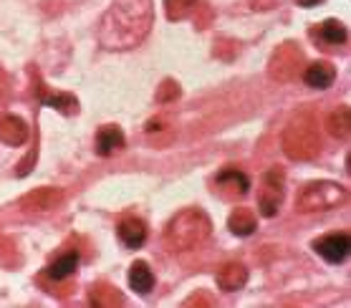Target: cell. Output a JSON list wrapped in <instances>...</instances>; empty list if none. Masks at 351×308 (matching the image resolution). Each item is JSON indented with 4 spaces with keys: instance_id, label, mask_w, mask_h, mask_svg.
I'll return each instance as SVG.
<instances>
[{
    "instance_id": "8fae6325",
    "label": "cell",
    "mask_w": 351,
    "mask_h": 308,
    "mask_svg": "<svg viewBox=\"0 0 351 308\" xmlns=\"http://www.w3.org/2000/svg\"><path fill=\"white\" fill-rule=\"evenodd\" d=\"M124 144H127V137H124L121 127H117V124H104L96 132L94 147L99 157H112L119 150H124Z\"/></svg>"
},
{
    "instance_id": "7a4b0ae2",
    "label": "cell",
    "mask_w": 351,
    "mask_h": 308,
    "mask_svg": "<svg viewBox=\"0 0 351 308\" xmlns=\"http://www.w3.org/2000/svg\"><path fill=\"white\" fill-rule=\"evenodd\" d=\"M213 233V222H210L208 213L199 207H187L182 213H177L165 228V243L169 250L182 253V250H192L202 245Z\"/></svg>"
},
{
    "instance_id": "5bb4252c",
    "label": "cell",
    "mask_w": 351,
    "mask_h": 308,
    "mask_svg": "<svg viewBox=\"0 0 351 308\" xmlns=\"http://www.w3.org/2000/svg\"><path fill=\"white\" fill-rule=\"evenodd\" d=\"M117 235L124 243V248L129 250H139L144 243H147V225L139 217H124L117 228Z\"/></svg>"
},
{
    "instance_id": "277c9868",
    "label": "cell",
    "mask_w": 351,
    "mask_h": 308,
    "mask_svg": "<svg viewBox=\"0 0 351 308\" xmlns=\"http://www.w3.org/2000/svg\"><path fill=\"white\" fill-rule=\"evenodd\" d=\"M346 198H349V192L339 182H311V185H306L304 190L298 192L295 210L298 213H324V210H334V207L343 205Z\"/></svg>"
},
{
    "instance_id": "3957f363",
    "label": "cell",
    "mask_w": 351,
    "mask_h": 308,
    "mask_svg": "<svg viewBox=\"0 0 351 308\" xmlns=\"http://www.w3.org/2000/svg\"><path fill=\"white\" fill-rule=\"evenodd\" d=\"M321 150V137L319 127L308 114H301L293 119L283 132V152L295 162H308L319 154Z\"/></svg>"
},
{
    "instance_id": "cb8c5ba5",
    "label": "cell",
    "mask_w": 351,
    "mask_h": 308,
    "mask_svg": "<svg viewBox=\"0 0 351 308\" xmlns=\"http://www.w3.org/2000/svg\"><path fill=\"white\" fill-rule=\"evenodd\" d=\"M8 94H10V76L5 73V69L0 66V104L8 99Z\"/></svg>"
},
{
    "instance_id": "e0dca14e",
    "label": "cell",
    "mask_w": 351,
    "mask_h": 308,
    "mask_svg": "<svg viewBox=\"0 0 351 308\" xmlns=\"http://www.w3.org/2000/svg\"><path fill=\"white\" fill-rule=\"evenodd\" d=\"M228 228H230L232 235L238 237H247L253 235L258 228V217L253 210H247V207H238V210H232L230 217H228Z\"/></svg>"
},
{
    "instance_id": "ffe728a7",
    "label": "cell",
    "mask_w": 351,
    "mask_h": 308,
    "mask_svg": "<svg viewBox=\"0 0 351 308\" xmlns=\"http://www.w3.org/2000/svg\"><path fill=\"white\" fill-rule=\"evenodd\" d=\"M326 129L328 134L336 137V139H341L346 142L351 134V114H349V106H339L334 109L331 114L326 117Z\"/></svg>"
},
{
    "instance_id": "d6986e66",
    "label": "cell",
    "mask_w": 351,
    "mask_h": 308,
    "mask_svg": "<svg viewBox=\"0 0 351 308\" xmlns=\"http://www.w3.org/2000/svg\"><path fill=\"white\" fill-rule=\"evenodd\" d=\"M129 285H132V291L142 293V296H147V293L152 291L154 273H152V268H149V263H144V261L132 263V268H129Z\"/></svg>"
},
{
    "instance_id": "9c48e42d",
    "label": "cell",
    "mask_w": 351,
    "mask_h": 308,
    "mask_svg": "<svg viewBox=\"0 0 351 308\" xmlns=\"http://www.w3.org/2000/svg\"><path fill=\"white\" fill-rule=\"evenodd\" d=\"M311 38L316 40L321 48H326V51H336L339 46H343V43H346V38H349V31H346V25H343L341 21L328 18V21H324V23L313 25Z\"/></svg>"
},
{
    "instance_id": "4fadbf2b",
    "label": "cell",
    "mask_w": 351,
    "mask_h": 308,
    "mask_svg": "<svg viewBox=\"0 0 351 308\" xmlns=\"http://www.w3.org/2000/svg\"><path fill=\"white\" fill-rule=\"evenodd\" d=\"M215 281H217V288H220V291L235 293V291H240V288L247 283V268L243 265V263H238V261L225 263L223 268L217 270Z\"/></svg>"
},
{
    "instance_id": "44dd1931",
    "label": "cell",
    "mask_w": 351,
    "mask_h": 308,
    "mask_svg": "<svg viewBox=\"0 0 351 308\" xmlns=\"http://www.w3.org/2000/svg\"><path fill=\"white\" fill-rule=\"evenodd\" d=\"M88 300L99 308H112V306H121V303H124V296H121L119 288H114V285L96 283V285H91V291H88Z\"/></svg>"
},
{
    "instance_id": "6da1fadb",
    "label": "cell",
    "mask_w": 351,
    "mask_h": 308,
    "mask_svg": "<svg viewBox=\"0 0 351 308\" xmlns=\"http://www.w3.org/2000/svg\"><path fill=\"white\" fill-rule=\"evenodd\" d=\"M152 23V0H114L99 23V43L106 51H132L149 36Z\"/></svg>"
},
{
    "instance_id": "7c38bea8",
    "label": "cell",
    "mask_w": 351,
    "mask_h": 308,
    "mask_svg": "<svg viewBox=\"0 0 351 308\" xmlns=\"http://www.w3.org/2000/svg\"><path fill=\"white\" fill-rule=\"evenodd\" d=\"M28 124L16 114H0V142L8 147H21L28 142Z\"/></svg>"
},
{
    "instance_id": "8992f818",
    "label": "cell",
    "mask_w": 351,
    "mask_h": 308,
    "mask_svg": "<svg viewBox=\"0 0 351 308\" xmlns=\"http://www.w3.org/2000/svg\"><path fill=\"white\" fill-rule=\"evenodd\" d=\"M304 66V54L293 46V43H283V46L271 56V76L276 81H291L295 79L298 69Z\"/></svg>"
},
{
    "instance_id": "2e32d148",
    "label": "cell",
    "mask_w": 351,
    "mask_h": 308,
    "mask_svg": "<svg viewBox=\"0 0 351 308\" xmlns=\"http://www.w3.org/2000/svg\"><path fill=\"white\" fill-rule=\"evenodd\" d=\"M304 81H306V86L319 88V91L321 88H328L336 81L334 64H328V61H316V64H311L304 71Z\"/></svg>"
},
{
    "instance_id": "ba28073f",
    "label": "cell",
    "mask_w": 351,
    "mask_h": 308,
    "mask_svg": "<svg viewBox=\"0 0 351 308\" xmlns=\"http://www.w3.org/2000/svg\"><path fill=\"white\" fill-rule=\"evenodd\" d=\"M64 202V190L58 187H38V190L28 192L21 200V207L25 213H51Z\"/></svg>"
},
{
    "instance_id": "30bf717a",
    "label": "cell",
    "mask_w": 351,
    "mask_h": 308,
    "mask_svg": "<svg viewBox=\"0 0 351 308\" xmlns=\"http://www.w3.org/2000/svg\"><path fill=\"white\" fill-rule=\"evenodd\" d=\"M38 99L40 104H46L51 109H56L58 114H64V117H76L79 114V99L73 94H66V91H53V88L43 86L38 81Z\"/></svg>"
},
{
    "instance_id": "d4e9b609",
    "label": "cell",
    "mask_w": 351,
    "mask_h": 308,
    "mask_svg": "<svg viewBox=\"0 0 351 308\" xmlns=\"http://www.w3.org/2000/svg\"><path fill=\"white\" fill-rule=\"evenodd\" d=\"M195 303H197V306H208L210 298H202V296H192V298L187 300V306H195Z\"/></svg>"
},
{
    "instance_id": "5b68a950",
    "label": "cell",
    "mask_w": 351,
    "mask_h": 308,
    "mask_svg": "<svg viewBox=\"0 0 351 308\" xmlns=\"http://www.w3.org/2000/svg\"><path fill=\"white\" fill-rule=\"evenodd\" d=\"M283 185H286V174L280 167H271L263 174L261 182V192H258V210L263 217H276L283 205Z\"/></svg>"
},
{
    "instance_id": "52a82bcc",
    "label": "cell",
    "mask_w": 351,
    "mask_h": 308,
    "mask_svg": "<svg viewBox=\"0 0 351 308\" xmlns=\"http://www.w3.org/2000/svg\"><path fill=\"white\" fill-rule=\"evenodd\" d=\"M313 250L324 258L326 263H343L346 261V255L351 250V237L349 233H328V235L319 237L316 243H313Z\"/></svg>"
},
{
    "instance_id": "9a60e30c",
    "label": "cell",
    "mask_w": 351,
    "mask_h": 308,
    "mask_svg": "<svg viewBox=\"0 0 351 308\" xmlns=\"http://www.w3.org/2000/svg\"><path fill=\"white\" fill-rule=\"evenodd\" d=\"M217 187H223L225 190V198H230V195H245L250 190V180H247L245 172H240L238 167H225L223 172L215 177Z\"/></svg>"
},
{
    "instance_id": "7402d4cb",
    "label": "cell",
    "mask_w": 351,
    "mask_h": 308,
    "mask_svg": "<svg viewBox=\"0 0 351 308\" xmlns=\"http://www.w3.org/2000/svg\"><path fill=\"white\" fill-rule=\"evenodd\" d=\"M199 0H165V13L169 21H184L197 10Z\"/></svg>"
},
{
    "instance_id": "484cf974",
    "label": "cell",
    "mask_w": 351,
    "mask_h": 308,
    "mask_svg": "<svg viewBox=\"0 0 351 308\" xmlns=\"http://www.w3.org/2000/svg\"><path fill=\"white\" fill-rule=\"evenodd\" d=\"M295 3H298L301 8H313V5H319L321 0H295Z\"/></svg>"
},
{
    "instance_id": "603a6c76",
    "label": "cell",
    "mask_w": 351,
    "mask_h": 308,
    "mask_svg": "<svg viewBox=\"0 0 351 308\" xmlns=\"http://www.w3.org/2000/svg\"><path fill=\"white\" fill-rule=\"evenodd\" d=\"M177 96H180V84H177V81H172V79L162 81V86L157 88V102L169 104V102H175Z\"/></svg>"
},
{
    "instance_id": "ac0fdd59",
    "label": "cell",
    "mask_w": 351,
    "mask_h": 308,
    "mask_svg": "<svg viewBox=\"0 0 351 308\" xmlns=\"http://www.w3.org/2000/svg\"><path fill=\"white\" fill-rule=\"evenodd\" d=\"M79 263H81V258L76 250H66V253H61L56 261L48 265L46 276L53 278V281H66V278L73 276V273L79 270Z\"/></svg>"
}]
</instances>
